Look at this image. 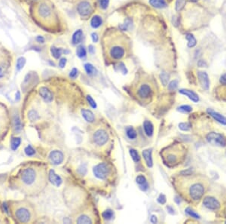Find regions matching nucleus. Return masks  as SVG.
Segmentation results:
<instances>
[{
  "label": "nucleus",
  "mask_w": 226,
  "mask_h": 224,
  "mask_svg": "<svg viewBox=\"0 0 226 224\" xmlns=\"http://www.w3.org/2000/svg\"><path fill=\"white\" fill-rule=\"evenodd\" d=\"M12 182L17 189L24 193L39 194L47 185L46 167L37 163L25 165L17 171Z\"/></svg>",
  "instance_id": "1"
},
{
  "label": "nucleus",
  "mask_w": 226,
  "mask_h": 224,
  "mask_svg": "<svg viewBox=\"0 0 226 224\" xmlns=\"http://www.w3.org/2000/svg\"><path fill=\"white\" fill-rule=\"evenodd\" d=\"M104 37L103 45L106 54L110 60H121L126 55L128 47V38L115 29L106 33Z\"/></svg>",
  "instance_id": "2"
},
{
  "label": "nucleus",
  "mask_w": 226,
  "mask_h": 224,
  "mask_svg": "<svg viewBox=\"0 0 226 224\" xmlns=\"http://www.w3.org/2000/svg\"><path fill=\"white\" fill-rule=\"evenodd\" d=\"M13 213L15 217L19 223H29L32 219V212H31L29 206L25 205V204H17L14 206Z\"/></svg>",
  "instance_id": "3"
},
{
  "label": "nucleus",
  "mask_w": 226,
  "mask_h": 224,
  "mask_svg": "<svg viewBox=\"0 0 226 224\" xmlns=\"http://www.w3.org/2000/svg\"><path fill=\"white\" fill-rule=\"evenodd\" d=\"M187 195L191 200L197 201L203 197L204 194V186L201 182H193L187 188Z\"/></svg>",
  "instance_id": "4"
},
{
  "label": "nucleus",
  "mask_w": 226,
  "mask_h": 224,
  "mask_svg": "<svg viewBox=\"0 0 226 224\" xmlns=\"http://www.w3.org/2000/svg\"><path fill=\"white\" fill-rule=\"evenodd\" d=\"M153 91L152 87L147 83H142L137 90V97L142 102L149 100L152 97Z\"/></svg>",
  "instance_id": "5"
},
{
  "label": "nucleus",
  "mask_w": 226,
  "mask_h": 224,
  "mask_svg": "<svg viewBox=\"0 0 226 224\" xmlns=\"http://www.w3.org/2000/svg\"><path fill=\"white\" fill-rule=\"evenodd\" d=\"M95 177L100 180H106L111 173L110 167L106 163H100L93 168Z\"/></svg>",
  "instance_id": "6"
},
{
  "label": "nucleus",
  "mask_w": 226,
  "mask_h": 224,
  "mask_svg": "<svg viewBox=\"0 0 226 224\" xmlns=\"http://www.w3.org/2000/svg\"><path fill=\"white\" fill-rule=\"evenodd\" d=\"M206 140L212 145L225 147L226 146V138L224 135L219 133L210 132L206 135Z\"/></svg>",
  "instance_id": "7"
},
{
  "label": "nucleus",
  "mask_w": 226,
  "mask_h": 224,
  "mask_svg": "<svg viewBox=\"0 0 226 224\" xmlns=\"http://www.w3.org/2000/svg\"><path fill=\"white\" fill-rule=\"evenodd\" d=\"M8 116L6 107L0 105V138L8 130Z\"/></svg>",
  "instance_id": "8"
},
{
  "label": "nucleus",
  "mask_w": 226,
  "mask_h": 224,
  "mask_svg": "<svg viewBox=\"0 0 226 224\" xmlns=\"http://www.w3.org/2000/svg\"><path fill=\"white\" fill-rule=\"evenodd\" d=\"M93 142L97 146L105 145L109 140V134L104 129H99L93 134Z\"/></svg>",
  "instance_id": "9"
},
{
  "label": "nucleus",
  "mask_w": 226,
  "mask_h": 224,
  "mask_svg": "<svg viewBox=\"0 0 226 224\" xmlns=\"http://www.w3.org/2000/svg\"><path fill=\"white\" fill-rule=\"evenodd\" d=\"M77 10L81 16L88 17L91 14L92 7L88 2L83 1L79 4L77 7Z\"/></svg>",
  "instance_id": "10"
},
{
  "label": "nucleus",
  "mask_w": 226,
  "mask_h": 224,
  "mask_svg": "<svg viewBox=\"0 0 226 224\" xmlns=\"http://www.w3.org/2000/svg\"><path fill=\"white\" fill-rule=\"evenodd\" d=\"M203 204L210 210H217L220 208V203L213 197H206L203 201Z\"/></svg>",
  "instance_id": "11"
},
{
  "label": "nucleus",
  "mask_w": 226,
  "mask_h": 224,
  "mask_svg": "<svg viewBox=\"0 0 226 224\" xmlns=\"http://www.w3.org/2000/svg\"><path fill=\"white\" fill-rule=\"evenodd\" d=\"M39 13L41 17H42L43 19H47L50 18L51 17L53 11H52L51 7L48 6V4L41 3L39 7Z\"/></svg>",
  "instance_id": "12"
},
{
  "label": "nucleus",
  "mask_w": 226,
  "mask_h": 224,
  "mask_svg": "<svg viewBox=\"0 0 226 224\" xmlns=\"http://www.w3.org/2000/svg\"><path fill=\"white\" fill-rule=\"evenodd\" d=\"M63 154L60 151L54 150L51 152V154H50V159H51V162L54 163V165L61 164L63 161Z\"/></svg>",
  "instance_id": "13"
},
{
  "label": "nucleus",
  "mask_w": 226,
  "mask_h": 224,
  "mask_svg": "<svg viewBox=\"0 0 226 224\" xmlns=\"http://www.w3.org/2000/svg\"><path fill=\"white\" fill-rule=\"evenodd\" d=\"M198 79H199L200 83H201V86L203 87V88H204L205 90L209 89L210 81H209V77H208V75L206 74V72H201H201H198Z\"/></svg>",
  "instance_id": "14"
},
{
  "label": "nucleus",
  "mask_w": 226,
  "mask_h": 224,
  "mask_svg": "<svg viewBox=\"0 0 226 224\" xmlns=\"http://www.w3.org/2000/svg\"><path fill=\"white\" fill-rule=\"evenodd\" d=\"M39 94L46 102L50 103L53 100V94L49 89H48L45 87H42L39 89Z\"/></svg>",
  "instance_id": "15"
},
{
  "label": "nucleus",
  "mask_w": 226,
  "mask_h": 224,
  "mask_svg": "<svg viewBox=\"0 0 226 224\" xmlns=\"http://www.w3.org/2000/svg\"><path fill=\"white\" fill-rule=\"evenodd\" d=\"M180 94H182L185 95V96L188 97L191 100H192L193 102H198L199 101V97L196 93H194L193 91H191V90L189 89H180L179 91Z\"/></svg>",
  "instance_id": "16"
},
{
  "label": "nucleus",
  "mask_w": 226,
  "mask_h": 224,
  "mask_svg": "<svg viewBox=\"0 0 226 224\" xmlns=\"http://www.w3.org/2000/svg\"><path fill=\"white\" fill-rule=\"evenodd\" d=\"M48 178L49 180L56 187H60L62 183V180L58 175L56 174L54 170H51L48 174Z\"/></svg>",
  "instance_id": "17"
},
{
  "label": "nucleus",
  "mask_w": 226,
  "mask_h": 224,
  "mask_svg": "<svg viewBox=\"0 0 226 224\" xmlns=\"http://www.w3.org/2000/svg\"><path fill=\"white\" fill-rule=\"evenodd\" d=\"M136 182L140 186V188L142 191H146L148 188H149V184H148L146 179L143 175L140 174L139 176H137V178H136Z\"/></svg>",
  "instance_id": "18"
},
{
  "label": "nucleus",
  "mask_w": 226,
  "mask_h": 224,
  "mask_svg": "<svg viewBox=\"0 0 226 224\" xmlns=\"http://www.w3.org/2000/svg\"><path fill=\"white\" fill-rule=\"evenodd\" d=\"M207 112L215 121H217L218 122H219L222 125H226V118L225 116L221 115L219 112L211 110V109H207Z\"/></svg>",
  "instance_id": "19"
},
{
  "label": "nucleus",
  "mask_w": 226,
  "mask_h": 224,
  "mask_svg": "<svg viewBox=\"0 0 226 224\" xmlns=\"http://www.w3.org/2000/svg\"><path fill=\"white\" fill-rule=\"evenodd\" d=\"M142 156H143L144 159H145L146 163L147 166L151 168L153 165V161H152V149H145V150L142 152Z\"/></svg>",
  "instance_id": "20"
},
{
  "label": "nucleus",
  "mask_w": 226,
  "mask_h": 224,
  "mask_svg": "<svg viewBox=\"0 0 226 224\" xmlns=\"http://www.w3.org/2000/svg\"><path fill=\"white\" fill-rule=\"evenodd\" d=\"M81 114H82L83 118L86 120L88 122L92 123L95 121V116L93 115V112L89 109H83L81 110Z\"/></svg>",
  "instance_id": "21"
},
{
  "label": "nucleus",
  "mask_w": 226,
  "mask_h": 224,
  "mask_svg": "<svg viewBox=\"0 0 226 224\" xmlns=\"http://www.w3.org/2000/svg\"><path fill=\"white\" fill-rule=\"evenodd\" d=\"M143 128L144 131H145L146 134L147 136L151 137L153 134V132H154V126H153L152 123L150 121L146 120L144 121Z\"/></svg>",
  "instance_id": "22"
},
{
  "label": "nucleus",
  "mask_w": 226,
  "mask_h": 224,
  "mask_svg": "<svg viewBox=\"0 0 226 224\" xmlns=\"http://www.w3.org/2000/svg\"><path fill=\"white\" fill-rule=\"evenodd\" d=\"M83 39V32L81 29H79V30L76 31L74 33L73 36H72V42L75 45L79 44L81 41H82Z\"/></svg>",
  "instance_id": "23"
},
{
  "label": "nucleus",
  "mask_w": 226,
  "mask_h": 224,
  "mask_svg": "<svg viewBox=\"0 0 226 224\" xmlns=\"http://www.w3.org/2000/svg\"><path fill=\"white\" fill-rule=\"evenodd\" d=\"M150 5L154 8H163L167 6L165 0H149Z\"/></svg>",
  "instance_id": "24"
},
{
  "label": "nucleus",
  "mask_w": 226,
  "mask_h": 224,
  "mask_svg": "<svg viewBox=\"0 0 226 224\" xmlns=\"http://www.w3.org/2000/svg\"><path fill=\"white\" fill-rule=\"evenodd\" d=\"M102 24V19L101 17L98 15H95L92 17L91 20H90V25L93 28H98L100 27Z\"/></svg>",
  "instance_id": "25"
},
{
  "label": "nucleus",
  "mask_w": 226,
  "mask_h": 224,
  "mask_svg": "<svg viewBox=\"0 0 226 224\" xmlns=\"http://www.w3.org/2000/svg\"><path fill=\"white\" fill-rule=\"evenodd\" d=\"M126 134H127V136L128 137V138L131 139V140H134V139L137 138V131H136L134 130V128H132V127H128V128H127Z\"/></svg>",
  "instance_id": "26"
},
{
  "label": "nucleus",
  "mask_w": 226,
  "mask_h": 224,
  "mask_svg": "<svg viewBox=\"0 0 226 224\" xmlns=\"http://www.w3.org/2000/svg\"><path fill=\"white\" fill-rule=\"evenodd\" d=\"M51 54H52V55H53L54 58H56V59H58L59 58H60L62 53L63 52V49H61V48H56V47H52V48H51Z\"/></svg>",
  "instance_id": "27"
},
{
  "label": "nucleus",
  "mask_w": 226,
  "mask_h": 224,
  "mask_svg": "<svg viewBox=\"0 0 226 224\" xmlns=\"http://www.w3.org/2000/svg\"><path fill=\"white\" fill-rule=\"evenodd\" d=\"M77 223H92V220L90 219L89 217L87 216V215H81L80 216L77 220Z\"/></svg>",
  "instance_id": "28"
},
{
  "label": "nucleus",
  "mask_w": 226,
  "mask_h": 224,
  "mask_svg": "<svg viewBox=\"0 0 226 224\" xmlns=\"http://www.w3.org/2000/svg\"><path fill=\"white\" fill-rule=\"evenodd\" d=\"M186 39L189 41L188 42V47L189 48H193L196 46V39L193 36V35L192 34H187L186 35Z\"/></svg>",
  "instance_id": "29"
},
{
  "label": "nucleus",
  "mask_w": 226,
  "mask_h": 224,
  "mask_svg": "<svg viewBox=\"0 0 226 224\" xmlns=\"http://www.w3.org/2000/svg\"><path fill=\"white\" fill-rule=\"evenodd\" d=\"M130 155L135 162H139V161H140V155H139L138 152H137L136 149H130Z\"/></svg>",
  "instance_id": "30"
},
{
  "label": "nucleus",
  "mask_w": 226,
  "mask_h": 224,
  "mask_svg": "<svg viewBox=\"0 0 226 224\" xmlns=\"http://www.w3.org/2000/svg\"><path fill=\"white\" fill-rule=\"evenodd\" d=\"M20 142H21V140H20V138H15L12 139L11 143V149H13V150H16V149L18 148L19 146H20Z\"/></svg>",
  "instance_id": "31"
},
{
  "label": "nucleus",
  "mask_w": 226,
  "mask_h": 224,
  "mask_svg": "<svg viewBox=\"0 0 226 224\" xmlns=\"http://www.w3.org/2000/svg\"><path fill=\"white\" fill-rule=\"evenodd\" d=\"M186 3V0H176V10L180 11L184 8Z\"/></svg>",
  "instance_id": "32"
},
{
  "label": "nucleus",
  "mask_w": 226,
  "mask_h": 224,
  "mask_svg": "<svg viewBox=\"0 0 226 224\" xmlns=\"http://www.w3.org/2000/svg\"><path fill=\"white\" fill-rule=\"evenodd\" d=\"M76 52H77V55L78 57L80 58H85V56H86V54H87V51H86V49H85V48L84 46H79V48H77V51H76Z\"/></svg>",
  "instance_id": "33"
},
{
  "label": "nucleus",
  "mask_w": 226,
  "mask_h": 224,
  "mask_svg": "<svg viewBox=\"0 0 226 224\" xmlns=\"http://www.w3.org/2000/svg\"><path fill=\"white\" fill-rule=\"evenodd\" d=\"M102 217H103V219H105V220H110V219H112L113 217L114 213H113V211L112 210L108 209L106 210V211L102 213Z\"/></svg>",
  "instance_id": "34"
},
{
  "label": "nucleus",
  "mask_w": 226,
  "mask_h": 224,
  "mask_svg": "<svg viewBox=\"0 0 226 224\" xmlns=\"http://www.w3.org/2000/svg\"><path fill=\"white\" fill-rule=\"evenodd\" d=\"M178 110L181 112H183V113H188V112H190L192 111V107H190L189 105H183L181 106L178 108Z\"/></svg>",
  "instance_id": "35"
},
{
  "label": "nucleus",
  "mask_w": 226,
  "mask_h": 224,
  "mask_svg": "<svg viewBox=\"0 0 226 224\" xmlns=\"http://www.w3.org/2000/svg\"><path fill=\"white\" fill-rule=\"evenodd\" d=\"M185 213H186L187 214H189L190 217H193V218L200 219L199 214H198V213H196L195 211H193V210L191 208H187L186 209H185Z\"/></svg>",
  "instance_id": "36"
},
{
  "label": "nucleus",
  "mask_w": 226,
  "mask_h": 224,
  "mask_svg": "<svg viewBox=\"0 0 226 224\" xmlns=\"http://www.w3.org/2000/svg\"><path fill=\"white\" fill-rule=\"evenodd\" d=\"M160 78H161V81L162 82L163 86H167L169 81V75L167 74L166 72H162L160 75Z\"/></svg>",
  "instance_id": "37"
},
{
  "label": "nucleus",
  "mask_w": 226,
  "mask_h": 224,
  "mask_svg": "<svg viewBox=\"0 0 226 224\" xmlns=\"http://www.w3.org/2000/svg\"><path fill=\"white\" fill-rule=\"evenodd\" d=\"M85 69L86 70V72H88V74H93L94 73L96 69H95L94 67L91 64H86L85 65Z\"/></svg>",
  "instance_id": "38"
},
{
  "label": "nucleus",
  "mask_w": 226,
  "mask_h": 224,
  "mask_svg": "<svg viewBox=\"0 0 226 224\" xmlns=\"http://www.w3.org/2000/svg\"><path fill=\"white\" fill-rule=\"evenodd\" d=\"M25 64H26L25 58H23V57L18 58V60H17V70H20V69L24 67V66L25 65Z\"/></svg>",
  "instance_id": "39"
},
{
  "label": "nucleus",
  "mask_w": 226,
  "mask_h": 224,
  "mask_svg": "<svg viewBox=\"0 0 226 224\" xmlns=\"http://www.w3.org/2000/svg\"><path fill=\"white\" fill-rule=\"evenodd\" d=\"M179 128H180L182 131H187L190 129L191 125H190V124H189V123H187V122L186 123L182 122V123H180V124H179Z\"/></svg>",
  "instance_id": "40"
},
{
  "label": "nucleus",
  "mask_w": 226,
  "mask_h": 224,
  "mask_svg": "<svg viewBox=\"0 0 226 224\" xmlns=\"http://www.w3.org/2000/svg\"><path fill=\"white\" fill-rule=\"evenodd\" d=\"M177 86H178V81H177V80H173L170 81V84L168 85V88L170 91H173V90H175L177 88Z\"/></svg>",
  "instance_id": "41"
},
{
  "label": "nucleus",
  "mask_w": 226,
  "mask_h": 224,
  "mask_svg": "<svg viewBox=\"0 0 226 224\" xmlns=\"http://www.w3.org/2000/svg\"><path fill=\"white\" fill-rule=\"evenodd\" d=\"M25 152H26V154H27V156H31L34 155L35 152H36V151H35L34 149H33L32 147H30V146H28V147H27V148L25 149Z\"/></svg>",
  "instance_id": "42"
},
{
  "label": "nucleus",
  "mask_w": 226,
  "mask_h": 224,
  "mask_svg": "<svg viewBox=\"0 0 226 224\" xmlns=\"http://www.w3.org/2000/svg\"><path fill=\"white\" fill-rule=\"evenodd\" d=\"M100 2V6L102 9H106L107 7L109 6V0H99Z\"/></svg>",
  "instance_id": "43"
},
{
  "label": "nucleus",
  "mask_w": 226,
  "mask_h": 224,
  "mask_svg": "<svg viewBox=\"0 0 226 224\" xmlns=\"http://www.w3.org/2000/svg\"><path fill=\"white\" fill-rule=\"evenodd\" d=\"M87 100H88V103H89L90 105L91 106V107H93V108H94V109L96 108V107H97L96 102H95V100H93V99L90 96V95H88V96H87Z\"/></svg>",
  "instance_id": "44"
},
{
  "label": "nucleus",
  "mask_w": 226,
  "mask_h": 224,
  "mask_svg": "<svg viewBox=\"0 0 226 224\" xmlns=\"http://www.w3.org/2000/svg\"><path fill=\"white\" fill-rule=\"evenodd\" d=\"M158 202L161 204H165V202H166V197H165V195H163V194H161L159 195V197L158 198Z\"/></svg>",
  "instance_id": "45"
},
{
  "label": "nucleus",
  "mask_w": 226,
  "mask_h": 224,
  "mask_svg": "<svg viewBox=\"0 0 226 224\" xmlns=\"http://www.w3.org/2000/svg\"><path fill=\"white\" fill-rule=\"evenodd\" d=\"M78 76V69L76 68H73L71 70L70 73H69V76H70L72 79H75L76 78V76Z\"/></svg>",
  "instance_id": "46"
},
{
  "label": "nucleus",
  "mask_w": 226,
  "mask_h": 224,
  "mask_svg": "<svg viewBox=\"0 0 226 224\" xmlns=\"http://www.w3.org/2000/svg\"><path fill=\"white\" fill-rule=\"evenodd\" d=\"M66 64H67V59L65 58H61L60 59V62H59V66H60L61 68H63V67L66 66Z\"/></svg>",
  "instance_id": "47"
},
{
  "label": "nucleus",
  "mask_w": 226,
  "mask_h": 224,
  "mask_svg": "<svg viewBox=\"0 0 226 224\" xmlns=\"http://www.w3.org/2000/svg\"><path fill=\"white\" fill-rule=\"evenodd\" d=\"M29 118H30L31 120H36V119H38V116L34 111H32V112L29 113Z\"/></svg>",
  "instance_id": "48"
},
{
  "label": "nucleus",
  "mask_w": 226,
  "mask_h": 224,
  "mask_svg": "<svg viewBox=\"0 0 226 224\" xmlns=\"http://www.w3.org/2000/svg\"><path fill=\"white\" fill-rule=\"evenodd\" d=\"M220 83L222 85H223V86H226V73L221 76Z\"/></svg>",
  "instance_id": "49"
},
{
  "label": "nucleus",
  "mask_w": 226,
  "mask_h": 224,
  "mask_svg": "<svg viewBox=\"0 0 226 224\" xmlns=\"http://www.w3.org/2000/svg\"><path fill=\"white\" fill-rule=\"evenodd\" d=\"M91 37H92V40H93V42H97L98 41L99 38H98V35H97L96 33H93L91 35Z\"/></svg>",
  "instance_id": "50"
},
{
  "label": "nucleus",
  "mask_w": 226,
  "mask_h": 224,
  "mask_svg": "<svg viewBox=\"0 0 226 224\" xmlns=\"http://www.w3.org/2000/svg\"><path fill=\"white\" fill-rule=\"evenodd\" d=\"M36 41H37L38 42H40V43H44L45 39L42 37V36H38V37L36 38Z\"/></svg>",
  "instance_id": "51"
},
{
  "label": "nucleus",
  "mask_w": 226,
  "mask_h": 224,
  "mask_svg": "<svg viewBox=\"0 0 226 224\" xmlns=\"http://www.w3.org/2000/svg\"><path fill=\"white\" fill-rule=\"evenodd\" d=\"M167 209L168 210L169 213H171V214H173V213H174V209H173L172 207H170V206H167Z\"/></svg>",
  "instance_id": "52"
},
{
  "label": "nucleus",
  "mask_w": 226,
  "mask_h": 224,
  "mask_svg": "<svg viewBox=\"0 0 226 224\" xmlns=\"http://www.w3.org/2000/svg\"><path fill=\"white\" fill-rule=\"evenodd\" d=\"M198 65L200 67H203V66H206V63L205 62H203V60H199L198 63Z\"/></svg>",
  "instance_id": "53"
},
{
  "label": "nucleus",
  "mask_w": 226,
  "mask_h": 224,
  "mask_svg": "<svg viewBox=\"0 0 226 224\" xmlns=\"http://www.w3.org/2000/svg\"><path fill=\"white\" fill-rule=\"evenodd\" d=\"M151 222L153 223H157V217L154 215H153V216H152V217H151Z\"/></svg>",
  "instance_id": "54"
},
{
  "label": "nucleus",
  "mask_w": 226,
  "mask_h": 224,
  "mask_svg": "<svg viewBox=\"0 0 226 224\" xmlns=\"http://www.w3.org/2000/svg\"><path fill=\"white\" fill-rule=\"evenodd\" d=\"M88 48H89V51H90V53L93 54V46H89Z\"/></svg>",
  "instance_id": "55"
},
{
  "label": "nucleus",
  "mask_w": 226,
  "mask_h": 224,
  "mask_svg": "<svg viewBox=\"0 0 226 224\" xmlns=\"http://www.w3.org/2000/svg\"><path fill=\"white\" fill-rule=\"evenodd\" d=\"M2 69H0V77H2Z\"/></svg>",
  "instance_id": "56"
},
{
  "label": "nucleus",
  "mask_w": 226,
  "mask_h": 224,
  "mask_svg": "<svg viewBox=\"0 0 226 224\" xmlns=\"http://www.w3.org/2000/svg\"><path fill=\"white\" fill-rule=\"evenodd\" d=\"M191 1H192V2H197L198 0H191Z\"/></svg>",
  "instance_id": "57"
},
{
  "label": "nucleus",
  "mask_w": 226,
  "mask_h": 224,
  "mask_svg": "<svg viewBox=\"0 0 226 224\" xmlns=\"http://www.w3.org/2000/svg\"><path fill=\"white\" fill-rule=\"evenodd\" d=\"M225 223H226V222H225Z\"/></svg>",
  "instance_id": "58"
}]
</instances>
